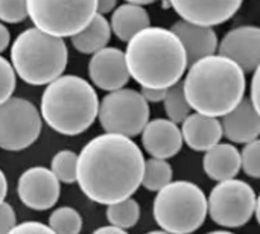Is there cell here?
Instances as JSON below:
<instances>
[{
  "mask_svg": "<svg viewBox=\"0 0 260 234\" xmlns=\"http://www.w3.org/2000/svg\"><path fill=\"white\" fill-rule=\"evenodd\" d=\"M143 152L136 142L105 132L91 139L79 152L76 183L93 203L110 206L131 198L142 184Z\"/></svg>",
  "mask_w": 260,
  "mask_h": 234,
  "instance_id": "cell-1",
  "label": "cell"
},
{
  "mask_svg": "<svg viewBox=\"0 0 260 234\" xmlns=\"http://www.w3.org/2000/svg\"><path fill=\"white\" fill-rule=\"evenodd\" d=\"M123 53L129 78L146 88H169L181 81L187 69L186 52L178 37L158 26L136 34Z\"/></svg>",
  "mask_w": 260,
  "mask_h": 234,
  "instance_id": "cell-2",
  "label": "cell"
},
{
  "mask_svg": "<svg viewBox=\"0 0 260 234\" xmlns=\"http://www.w3.org/2000/svg\"><path fill=\"white\" fill-rule=\"evenodd\" d=\"M183 84L184 97L195 113L222 117L245 96V73L222 55H209L190 64Z\"/></svg>",
  "mask_w": 260,
  "mask_h": 234,
  "instance_id": "cell-3",
  "label": "cell"
},
{
  "mask_svg": "<svg viewBox=\"0 0 260 234\" xmlns=\"http://www.w3.org/2000/svg\"><path fill=\"white\" fill-rule=\"evenodd\" d=\"M99 97L93 85L75 75L49 82L41 96V119L58 134L78 136L98 119Z\"/></svg>",
  "mask_w": 260,
  "mask_h": 234,
  "instance_id": "cell-4",
  "label": "cell"
},
{
  "mask_svg": "<svg viewBox=\"0 0 260 234\" xmlns=\"http://www.w3.org/2000/svg\"><path fill=\"white\" fill-rule=\"evenodd\" d=\"M67 62L69 49L64 38L37 27L23 30L11 46V65L29 85H47L64 73Z\"/></svg>",
  "mask_w": 260,
  "mask_h": 234,
  "instance_id": "cell-5",
  "label": "cell"
},
{
  "mask_svg": "<svg viewBox=\"0 0 260 234\" xmlns=\"http://www.w3.org/2000/svg\"><path fill=\"white\" fill-rule=\"evenodd\" d=\"M154 219L169 234L195 233L206 221L207 198L200 186L190 181H171L157 192Z\"/></svg>",
  "mask_w": 260,
  "mask_h": 234,
  "instance_id": "cell-6",
  "label": "cell"
},
{
  "mask_svg": "<svg viewBox=\"0 0 260 234\" xmlns=\"http://www.w3.org/2000/svg\"><path fill=\"white\" fill-rule=\"evenodd\" d=\"M98 0H26L34 27L59 38L82 30L98 14Z\"/></svg>",
  "mask_w": 260,
  "mask_h": 234,
  "instance_id": "cell-7",
  "label": "cell"
},
{
  "mask_svg": "<svg viewBox=\"0 0 260 234\" xmlns=\"http://www.w3.org/2000/svg\"><path fill=\"white\" fill-rule=\"evenodd\" d=\"M98 119L105 132L136 137L149 120V104L133 88L110 91L99 102Z\"/></svg>",
  "mask_w": 260,
  "mask_h": 234,
  "instance_id": "cell-8",
  "label": "cell"
},
{
  "mask_svg": "<svg viewBox=\"0 0 260 234\" xmlns=\"http://www.w3.org/2000/svg\"><path fill=\"white\" fill-rule=\"evenodd\" d=\"M254 189L242 180L219 181L207 198V215L224 228H241L254 216L257 206Z\"/></svg>",
  "mask_w": 260,
  "mask_h": 234,
  "instance_id": "cell-9",
  "label": "cell"
},
{
  "mask_svg": "<svg viewBox=\"0 0 260 234\" xmlns=\"http://www.w3.org/2000/svg\"><path fill=\"white\" fill-rule=\"evenodd\" d=\"M41 129L43 119L30 101L12 96L0 104V149L24 151L38 140Z\"/></svg>",
  "mask_w": 260,
  "mask_h": 234,
  "instance_id": "cell-10",
  "label": "cell"
},
{
  "mask_svg": "<svg viewBox=\"0 0 260 234\" xmlns=\"http://www.w3.org/2000/svg\"><path fill=\"white\" fill-rule=\"evenodd\" d=\"M59 193V181L47 168H29L18 178L17 195L23 206L30 210L44 212L52 209L58 203Z\"/></svg>",
  "mask_w": 260,
  "mask_h": 234,
  "instance_id": "cell-11",
  "label": "cell"
},
{
  "mask_svg": "<svg viewBox=\"0 0 260 234\" xmlns=\"http://www.w3.org/2000/svg\"><path fill=\"white\" fill-rule=\"evenodd\" d=\"M219 55L235 61L244 73H251L260 64V29L257 26H239L229 30L218 43Z\"/></svg>",
  "mask_w": 260,
  "mask_h": 234,
  "instance_id": "cell-12",
  "label": "cell"
},
{
  "mask_svg": "<svg viewBox=\"0 0 260 234\" xmlns=\"http://www.w3.org/2000/svg\"><path fill=\"white\" fill-rule=\"evenodd\" d=\"M242 2L244 0H169V6L184 21L213 27L229 21L239 11Z\"/></svg>",
  "mask_w": 260,
  "mask_h": 234,
  "instance_id": "cell-13",
  "label": "cell"
},
{
  "mask_svg": "<svg viewBox=\"0 0 260 234\" xmlns=\"http://www.w3.org/2000/svg\"><path fill=\"white\" fill-rule=\"evenodd\" d=\"M88 76L91 82L104 90L114 91L123 88L129 81L125 53L117 47H104L91 55L88 62Z\"/></svg>",
  "mask_w": 260,
  "mask_h": 234,
  "instance_id": "cell-14",
  "label": "cell"
},
{
  "mask_svg": "<svg viewBox=\"0 0 260 234\" xmlns=\"http://www.w3.org/2000/svg\"><path fill=\"white\" fill-rule=\"evenodd\" d=\"M142 145L154 158H172L183 148L181 131L177 123L171 122L169 119L148 120L142 131Z\"/></svg>",
  "mask_w": 260,
  "mask_h": 234,
  "instance_id": "cell-15",
  "label": "cell"
},
{
  "mask_svg": "<svg viewBox=\"0 0 260 234\" xmlns=\"http://www.w3.org/2000/svg\"><path fill=\"white\" fill-rule=\"evenodd\" d=\"M260 111L248 97H244L230 113L222 116V137L232 143H250L260 136Z\"/></svg>",
  "mask_w": 260,
  "mask_h": 234,
  "instance_id": "cell-16",
  "label": "cell"
},
{
  "mask_svg": "<svg viewBox=\"0 0 260 234\" xmlns=\"http://www.w3.org/2000/svg\"><path fill=\"white\" fill-rule=\"evenodd\" d=\"M171 30L178 37L184 47L187 65L204 56L213 55L218 50V37L210 26H201L180 20L172 24Z\"/></svg>",
  "mask_w": 260,
  "mask_h": 234,
  "instance_id": "cell-17",
  "label": "cell"
},
{
  "mask_svg": "<svg viewBox=\"0 0 260 234\" xmlns=\"http://www.w3.org/2000/svg\"><path fill=\"white\" fill-rule=\"evenodd\" d=\"M181 137L190 149L206 152L222 139V126L218 117L204 116L200 113L189 114L181 122Z\"/></svg>",
  "mask_w": 260,
  "mask_h": 234,
  "instance_id": "cell-18",
  "label": "cell"
},
{
  "mask_svg": "<svg viewBox=\"0 0 260 234\" xmlns=\"http://www.w3.org/2000/svg\"><path fill=\"white\" fill-rule=\"evenodd\" d=\"M203 168L209 178L215 181H225L236 178L241 171V152L233 143H218L206 151Z\"/></svg>",
  "mask_w": 260,
  "mask_h": 234,
  "instance_id": "cell-19",
  "label": "cell"
},
{
  "mask_svg": "<svg viewBox=\"0 0 260 234\" xmlns=\"http://www.w3.org/2000/svg\"><path fill=\"white\" fill-rule=\"evenodd\" d=\"M108 23L111 34H114L120 41L128 43L136 34L151 26V18L143 6L123 3L113 11L111 20Z\"/></svg>",
  "mask_w": 260,
  "mask_h": 234,
  "instance_id": "cell-20",
  "label": "cell"
},
{
  "mask_svg": "<svg viewBox=\"0 0 260 234\" xmlns=\"http://www.w3.org/2000/svg\"><path fill=\"white\" fill-rule=\"evenodd\" d=\"M110 38L111 27L108 20L102 14H96L82 30L70 37L73 47L84 55H93L98 50L107 47Z\"/></svg>",
  "mask_w": 260,
  "mask_h": 234,
  "instance_id": "cell-21",
  "label": "cell"
},
{
  "mask_svg": "<svg viewBox=\"0 0 260 234\" xmlns=\"http://www.w3.org/2000/svg\"><path fill=\"white\" fill-rule=\"evenodd\" d=\"M172 166L166 160L152 157L149 160H145L140 186H143L149 192H158L172 181Z\"/></svg>",
  "mask_w": 260,
  "mask_h": 234,
  "instance_id": "cell-22",
  "label": "cell"
},
{
  "mask_svg": "<svg viewBox=\"0 0 260 234\" xmlns=\"http://www.w3.org/2000/svg\"><path fill=\"white\" fill-rule=\"evenodd\" d=\"M140 206L136 199L126 198L123 201L107 206V219L113 227L129 230L136 227L140 219Z\"/></svg>",
  "mask_w": 260,
  "mask_h": 234,
  "instance_id": "cell-23",
  "label": "cell"
},
{
  "mask_svg": "<svg viewBox=\"0 0 260 234\" xmlns=\"http://www.w3.org/2000/svg\"><path fill=\"white\" fill-rule=\"evenodd\" d=\"M163 105H165L168 119L174 123H181L190 114L192 108L189 107V104L184 97L181 81H178L177 84L166 88V96L163 99Z\"/></svg>",
  "mask_w": 260,
  "mask_h": 234,
  "instance_id": "cell-24",
  "label": "cell"
},
{
  "mask_svg": "<svg viewBox=\"0 0 260 234\" xmlns=\"http://www.w3.org/2000/svg\"><path fill=\"white\" fill-rule=\"evenodd\" d=\"M49 228L55 234H79L82 218L73 207H59L49 216Z\"/></svg>",
  "mask_w": 260,
  "mask_h": 234,
  "instance_id": "cell-25",
  "label": "cell"
},
{
  "mask_svg": "<svg viewBox=\"0 0 260 234\" xmlns=\"http://www.w3.org/2000/svg\"><path fill=\"white\" fill-rule=\"evenodd\" d=\"M76 163L78 154L70 149H62L53 155L50 161V171L59 183L73 184L76 183Z\"/></svg>",
  "mask_w": 260,
  "mask_h": 234,
  "instance_id": "cell-26",
  "label": "cell"
},
{
  "mask_svg": "<svg viewBox=\"0 0 260 234\" xmlns=\"http://www.w3.org/2000/svg\"><path fill=\"white\" fill-rule=\"evenodd\" d=\"M241 169L250 178L259 180L260 178V142L253 140L245 143L241 152Z\"/></svg>",
  "mask_w": 260,
  "mask_h": 234,
  "instance_id": "cell-27",
  "label": "cell"
},
{
  "mask_svg": "<svg viewBox=\"0 0 260 234\" xmlns=\"http://www.w3.org/2000/svg\"><path fill=\"white\" fill-rule=\"evenodd\" d=\"M27 18L26 0H0V21L21 23Z\"/></svg>",
  "mask_w": 260,
  "mask_h": 234,
  "instance_id": "cell-28",
  "label": "cell"
},
{
  "mask_svg": "<svg viewBox=\"0 0 260 234\" xmlns=\"http://www.w3.org/2000/svg\"><path fill=\"white\" fill-rule=\"evenodd\" d=\"M15 84H17V75L11 62L0 55V104L12 97Z\"/></svg>",
  "mask_w": 260,
  "mask_h": 234,
  "instance_id": "cell-29",
  "label": "cell"
},
{
  "mask_svg": "<svg viewBox=\"0 0 260 234\" xmlns=\"http://www.w3.org/2000/svg\"><path fill=\"white\" fill-rule=\"evenodd\" d=\"M8 234H55L49 225H44L37 221H26L21 224H15Z\"/></svg>",
  "mask_w": 260,
  "mask_h": 234,
  "instance_id": "cell-30",
  "label": "cell"
},
{
  "mask_svg": "<svg viewBox=\"0 0 260 234\" xmlns=\"http://www.w3.org/2000/svg\"><path fill=\"white\" fill-rule=\"evenodd\" d=\"M17 224V216L14 209L8 203L0 204V234H8Z\"/></svg>",
  "mask_w": 260,
  "mask_h": 234,
  "instance_id": "cell-31",
  "label": "cell"
},
{
  "mask_svg": "<svg viewBox=\"0 0 260 234\" xmlns=\"http://www.w3.org/2000/svg\"><path fill=\"white\" fill-rule=\"evenodd\" d=\"M140 94L143 96V99L148 104H158V102H163V99L166 96V88H146V87H142Z\"/></svg>",
  "mask_w": 260,
  "mask_h": 234,
  "instance_id": "cell-32",
  "label": "cell"
},
{
  "mask_svg": "<svg viewBox=\"0 0 260 234\" xmlns=\"http://www.w3.org/2000/svg\"><path fill=\"white\" fill-rule=\"evenodd\" d=\"M259 70H254V75H253V79H251V88H250V101L251 104L254 105V108L260 111V99H259Z\"/></svg>",
  "mask_w": 260,
  "mask_h": 234,
  "instance_id": "cell-33",
  "label": "cell"
},
{
  "mask_svg": "<svg viewBox=\"0 0 260 234\" xmlns=\"http://www.w3.org/2000/svg\"><path fill=\"white\" fill-rule=\"evenodd\" d=\"M9 43H11V34L5 26V23L0 21V53H3L8 49Z\"/></svg>",
  "mask_w": 260,
  "mask_h": 234,
  "instance_id": "cell-34",
  "label": "cell"
},
{
  "mask_svg": "<svg viewBox=\"0 0 260 234\" xmlns=\"http://www.w3.org/2000/svg\"><path fill=\"white\" fill-rule=\"evenodd\" d=\"M117 5V0H98V14H108L114 9V6Z\"/></svg>",
  "mask_w": 260,
  "mask_h": 234,
  "instance_id": "cell-35",
  "label": "cell"
},
{
  "mask_svg": "<svg viewBox=\"0 0 260 234\" xmlns=\"http://www.w3.org/2000/svg\"><path fill=\"white\" fill-rule=\"evenodd\" d=\"M91 234H128V233H126V230H122V228H117V227L108 225V227H101V228L94 230Z\"/></svg>",
  "mask_w": 260,
  "mask_h": 234,
  "instance_id": "cell-36",
  "label": "cell"
},
{
  "mask_svg": "<svg viewBox=\"0 0 260 234\" xmlns=\"http://www.w3.org/2000/svg\"><path fill=\"white\" fill-rule=\"evenodd\" d=\"M6 195H8V180H6L5 172L0 169V204L5 203Z\"/></svg>",
  "mask_w": 260,
  "mask_h": 234,
  "instance_id": "cell-37",
  "label": "cell"
},
{
  "mask_svg": "<svg viewBox=\"0 0 260 234\" xmlns=\"http://www.w3.org/2000/svg\"><path fill=\"white\" fill-rule=\"evenodd\" d=\"M126 3H134V5H140V6H145V5H151L154 3L155 0H125Z\"/></svg>",
  "mask_w": 260,
  "mask_h": 234,
  "instance_id": "cell-38",
  "label": "cell"
},
{
  "mask_svg": "<svg viewBox=\"0 0 260 234\" xmlns=\"http://www.w3.org/2000/svg\"><path fill=\"white\" fill-rule=\"evenodd\" d=\"M207 234H235L232 233V231H224V230H216V231H210V233Z\"/></svg>",
  "mask_w": 260,
  "mask_h": 234,
  "instance_id": "cell-39",
  "label": "cell"
},
{
  "mask_svg": "<svg viewBox=\"0 0 260 234\" xmlns=\"http://www.w3.org/2000/svg\"><path fill=\"white\" fill-rule=\"evenodd\" d=\"M146 234H169V233H166V231H163V230H155V231H149V233H146Z\"/></svg>",
  "mask_w": 260,
  "mask_h": 234,
  "instance_id": "cell-40",
  "label": "cell"
}]
</instances>
